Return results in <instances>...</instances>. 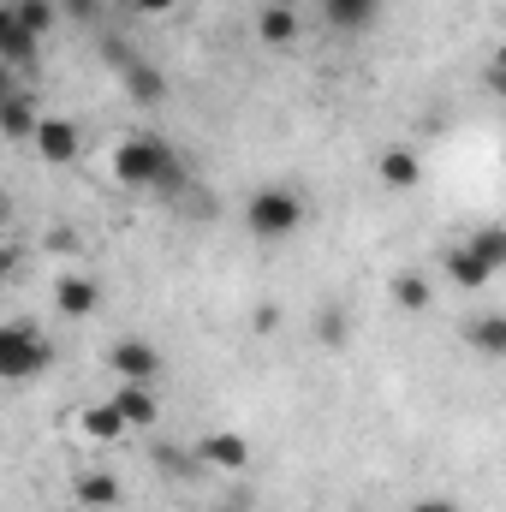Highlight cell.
I'll return each instance as SVG.
<instances>
[{"instance_id":"cell-3","label":"cell","mask_w":506,"mask_h":512,"mask_svg":"<svg viewBox=\"0 0 506 512\" xmlns=\"http://www.w3.org/2000/svg\"><path fill=\"white\" fill-rule=\"evenodd\" d=\"M54 364V346L42 340V328H30V322H6L0 328V382H36L42 370Z\"/></svg>"},{"instance_id":"cell-4","label":"cell","mask_w":506,"mask_h":512,"mask_svg":"<svg viewBox=\"0 0 506 512\" xmlns=\"http://www.w3.org/2000/svg\"><path fill=\"white\" fill-rule=\"evenodd\" d=\"M102 54L114 60V72H120V84H126V96L149 114V108H161L167 102V78H161V66H149L143 54H131L120 36H102Z\"/></svg>"},{"instance_id":"cell-11","label":"cell","mask_w":506,"mask_h":512,"mask_svg":"<svg viewBox=\"0 0 506 512\" xmlns=\"http://www.w3.org/2000/svg\"><path fill=\"white\" fill-rule=\"evenodd\" d=\"M387 304H393L399 316H423V310L435 304V286H429V274H423V268H399V274L387 280Z\"/></svg>"},{"instance_id":"cell-7","label":"cell","mask_w":506,"mask_h":512,"mask_svg":"<svg viewBox=\"0 0 506 512\" xmlns=\"http://www.w3.org/2000/svg\"><path fill=\"white\" fill-rule=\"evenodd\" d=\"M36 155H42L48 167H72V161L84 155V131L72 126V120H60V114H48L42 131H36Z\"/></svg>"},{"instance_id":"cell-17","label":"cell","mask_w":506,"mask_h":512,"mask_svg":"<svg viewBox=\"0 0 506 512\" xmlns=\"http://www.w3.org/2000/svg\"><path fill=\"white\" fill-rule=\"evenodd\" d=\"M114 405L126 411L131 429H155V423H161V399H155V387H149V382H120Z\"/></svg>"},{"instance_id":"cell-10","label":"cell","mask_w":506,"mask_h":512,"mask_svg":"<svg viewBox=\"0 0 506 512\" xmlns=\"http://www.w3.org/2000/svg\"><path fill=\"white\" fill-rule=\"evenodd\" d=\"M376 179L387 185V191H417V185H423V155H417V149H405V143L381 149V155H376Z\"/></svg>"},{"instance_id":"cell-8","label":"cell","mask_w":506,"mask_h":512,"mask_svg":"<svg viewBox=\"0 0 506 512\" xmlns=\"http://www.w3.org/2000/svg\"><path fill=\"white\" fill-rule=\"evenodd\" d=\"M48 298H54V310H60L66 322H84V316H96V304H102V286H96L90 274H60Z\"/></svg>"},{"instance_id":"cell-21","label":"cell","mask_w":506,"mask_h":512,"mask_svg":"<svg viewBox=\"0 0 506 512\" xmlns=\"http://www.w3.org/2000/svg\"><path fill=\"white\" fill-rule=\"evenodd\" d=\"M465 245L483 256L495 274H506V227H501V221H483V227H471V233H465Z\"/></svg>"},{"instance_id":"cell-15","label":"cell","mask_w":506,"mask_h":512,"mask_svg":"<svg viewBox=\"0 0 506 512\" xmlns=\"http://www.w3.org/2000/svg\"><path fill=\"white\" fill-rule=\"evenodd\" d=\"M465 346H471L477 358H489V364H506V316H495V310L471 316V322H465Z\"/></svg>"},{"instance_id":"cell-1","label":"cell","mask_w":506,"mask_h":512,"mask_svg":"<svg viewBox=\"0 0 506 512\" xmlns=\"http://www.w3.org/2000/svg\"><path fill=\"white\" fill-rule=\"evenodd\" d=\"M114 179H120L126 191L161 197V203L191 197V161H185L167 137H155V131H131V137H120V149H114Z\"/></svg>"},{"instance_id":"cell-6","label":"cell","mask_w":506,"mask_h":512,"mask_svg":"<svg viewBox=\"0 0 506 512\" xmlns=\"http://www.w3.org/2000/svg\"><path fill=\"white\" fill-rule=\"evenodd\" d=\"M191 453H197L209 471H227V477H239V471L251 465V441H245L239 429H215V435H203Z\"/></svg>"},{"instance_id":"cell-24","label":"cell","mask_w":506,"mask_h":512,"mask_svg":"<svg viewBox=\"0 0 506 512\" xmlns=\"http://www.w3.org/2000/svg\"><path fill=\"white\" fill-rule=\"evenodd\" d=\"M405 512H465V507H459L453 495H423V501H411Z\"/></svg>"},{"instance_id":"cell-5","label":"cell","mask_w":506,"mask_h":512,"mask_svg":"<svg viewBox=\"0 0 506 512\" xmlns=\"http://www.w3.org/2000/svg\"><path fill=\"white\" fill-rule=\"evenodd\" d=\"M42 108H36V96L24 90V84H6L0 90V131L12 137V143H36V131H42Z\"/></svg>"},{"instance_id":"cell-13","label":"cell","mask_w":506,"mask_h":512,"mask_svg":"<svg viewBox=\"0 0 506 512\" xmlns=\"http://www.w3.org/2000/svg\"><path fill=\"white\" fill-rule=\"evenodd\" d=\"M36 54H42V36H30L12 12H0V60H6L12 72H30Z\"/></svg>"},{"instance_id":"cell-20","label":"cell","mask_w":506,"mask_h":512,"mask_svg":"<svg viewBox=\"0 0 506 512\" xmlns=\"http://www.w3.org/2000/svg\"><path fill=\"white\" fill-rule=\"evenodd\" d=\"M6 12H12V18H18V24L30 30V36H42V42H48V30H54V24L66 18V12H60V0H12Z\"/></svg>"},{"instance_id":"cell-28","label":"cell","mask_w":506,"mask_h":512,"mask_svg":"<svg viewBox=\"0 0 506 512\" xmlns=\"http://www.w3.org/2000/svg\"><path fill=\"white\" fill-rule=\"evenodd\" d=\"M489 90H495V96H506V72H501V66H489Z\"/></svg>"},{"instance_id":"cell-29","label":"cell","mask_w":506,"mask_h":512,"mask_svg":"<svg viewBox=\"0 0 506 512\" xmlns=\"http://www.w3.org/2000/svg\"><path fill=\"white\" fill-rule=\"evenodd\" d=\"M489 66H501V72H506V42L495 48V60H489Z\"/></svg>"},{"instance_id":"cell-14","label":"cell","mask_w":506,"mask_h":512,"mask_svg":"<svg viewBox=\"0 0 506 512\" xmlns=\"http://www.w3.org/2000/svg\"><path fill=\"white\" fill-rule=\"evenodd\" d=\"M441 268H447V280H453L459 292H483V286L495 280V268L471 251V245H453V251H441Z\"/></svg>"},{"instance_id":"cell-26","label":"cell","mask_w":506,"mask_h":512,"mask_svg":"<svg viewBox=\"0 0 506 512\" xmlns=\"http://www.w3.org/2000/svg\"><path fill=\"white\" fill-rule=\"evenodd\" d=\"M173 6H179V0H131V12H137V18H167Z\"/></svg>"},{"instance_id":"cell-16","label":"cell","mask_w":506,"mask_h":512,"mask_svg":"<svg viewBox=\"0 0 506 512\" xmlns=\"http://www.w3.org/2000/svg\"><path fill=\"white\" fill-rule=\"evenodd\" d=\"M78 423H84V435H90V441H102V447H114V441H126V435H131L126 411H120L114 399H96V405H84V417H78Z\"/></svg>"},{"instance_id":"cell-18","label":"cell","mask_w":506,"mask_h":512,"mask_svg":"<svg viewBox=\"0 0 506 512\" xmlns=\"http://www.w3.org/2000/svg\"><path fill=\"white\" fill-rule=\"evenodd\" d=\"M322 18H328V30L358 36V30H370L381 18V0H322Z\"/></svg>"},{"instance_id":"cell-2","label":"cell","mask_w":506,"mask_h":512,"mask_svg":"<svg viewBox=\"0 0 506 512\" xmlns=\"http://www.w3.org/2000/svg\"><path fill=\"white\" fill-rule=\"evenodd\" d=\"M239 215H245V233H251V239L280 245V239H292V233L304 227V197H298L292 185H256Z\"/></svg>"},{"instance_id":"cell-30","label":"cell","mask_w":506,"mask_h":512,"mask_svg":"<svg viewBox=\"0 0 506 512\" xmlns=\"http://www.w3.org/2000/svg\"><path fill=\"white\" fill-rule=\"evenodd\" d=\"M501 167H506V149H501Z\"/></svg>"},{"instance_id":"cell-27","label":"cell","mask_w":506,"mask_h":512,"mask_svg":"<svg viewBox=\"0 0 506 512\" xmlns=\"http://www.w3.org/2000/svg\"><path fill=\"white\" fill-rule=\"evenodd\" d=\"M209 512H256V501L245 495V489H239V495H221V501H215Z\"/></svg>"},{"instance_id":"cell-9","label":"cell","mask_w":506,"mask_h":512,"mask_svg":"<svg viewBox=\"0 0 506 512\" xmlns=\"http://www.w3.org/2000/svg\"><path fill=\"white\" fill-rule=\"evenodd\" d=\"M108 364H114V376H120V382H149V387H155V376H161V352H155L149 340H114Z\"/></svg>"},{"instance_id":"cell-12","label":"cell","mask_w":506,"mask_h":512,"mask_svg":"<svg viewBox=\"0 0 506 512\" xmlns=\"http://www.w3.org/2000/svg\"><path fill=\"white\" fill-rule=\"evenodd\" d=\"M310 334H316L322 352H346V346H352V310H346L340 298H322L316 316H310Z\"/></svg>"},{"instance_id":"cell-23","label":"cell","mask_w":506,"mask_h":512,"mask_svg":"<svg viewBox=\"0 0 506 512\" xmlns=\"http://www.w3.org/2000/svg\"><path fill=\"white\" fill-rule=\"evenodd\" d=\"M60 12L78 18V24H96V18H102V0H60Z\"/></svg>"},{"instance_id":"cell-25","label":"cell","mask_w":506,"mask_h":512,"mask_svg":"<svg viewBox=\"0 0 506 512\" xmlns=\"http://www.w3.org/2000/svg\"><path fill=\"white\" fill-rule=\"evenodd\" d=\"M251 328H256V334H274V328H280V310H274V304H256V310H251Z\"/></svg>"},{"instance_id":"cell-19","label":"cell","mask_w":506,"mask_h":512,"mask_svg":"<svg viewBox=\"0 0 506 512\" xmlns=\"http://www.w3.org/2000/svg\"><path fill=\"white\" fill-rule=\"evenodd\" d=\"M256 36H262L268 48H292V42H298V12L280 6V0L262 6V12H256Z\"/></svg>"},{"instance_id":"cell-22","label":"cell","mask_w":506,"mask_h":512,"mask_svg":"<svg viewBox=\"0 0 506 512\" xmlns=\"http://www.w3.org/2000/svg\"><path fill=\"white\" fill-rule=\"evenodd\" d=\"M78 501H84V507H120L126 495H120V477L90 471V477H78Z\"/></svg>"}]
</instances>
